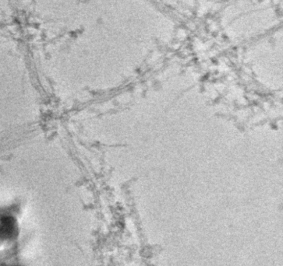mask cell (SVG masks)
Here are the masks:
<instances>
[{
  "label": "cell",
  "instance_id": "6da1fadb",
  "mask_svg": "<svg viewBox=\"0 0 283 266\" xmlns=\"http://www.w3.org/2000/svg\"><path fill=\"white\" fill-rule=\"evenodd\" d=\"M17 227L14 220L10 216L4 218L0 222V240H8L16 237Z\"/></svg>",
  "mask_w": 283,
  "mask_h": 266
},
{
  "label": "cell",
  "instance_id": "7a4b0ae2",
  "mask_svg": "<svg viewBox=\"0 0 283 266\" xmlns=\"http://www.w3.org/2000/svg\"><path fill=\"white\" fill-rule=\"evenodd\" d=\"M12 266H20V265H12Z\"/></svg>",
  "mask_w": 283,
  "mask_h": 266
}]
</instances>
